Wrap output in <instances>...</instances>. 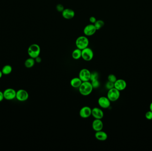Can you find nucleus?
I'll return each instance as SVG.
<instances>
[{
    "label": "nucleus",
    "instance_id": "nucleus-31",
    "mask_svg": "<svg viewBox=\"0 0 152 151\" xmlns=\"http://www.w3.org/2000/svg\"><path fill=\"white\" fill-rule=\"evenodd\" d=\"M3 75V73H2V71H1L0 70V78H1V77H2Z\"/></svg>",
    "mask_w": 152,
    "mask_h": 151
},
{
    "label": "nucleus",
    "instance_id": "nucleus-10",
    "mask_svg": "<svg viewBox=\"0 0 152 151\" xmlns=\"http://www.w3.org/2000/svg\"><path fill=\"white\" fill-rule=\"evenodd\" d=\"M97 31V30L95 28L94 25L91 24L87 25L84 27L83 32L85 36H92L94 35Z\"/></svg>",
    "mask_w": 152,
    "mask_h": 151
},
{
    "label": "nucleus",
    "instance_id": "nucleus-2",
    "mask_svg": "<svg viewBox=\"0 0 152 151\" xmlns=\"http://www.w3.org/2000/svg\"><path fill=\"white\" fill-rule=\"evenodd\" d=\"M41 53V48L39 45L33 44L30 46L28 49V54L31 58L35 59L39 56Z\"/></svg>",
    "mask_w": 152,
    "mask_h": 151
},
{
    "label": "nucleus",
    "instance_id": "nucleus-13",
    "mask_svg": "<svg viewBox=\"0 0 152 151\" xmlns=\"http://www.w3.org/2000/svg\"><path fill=\"white\" fill-rule=\"evenodd\" d=\"M127 86V83L126 81L122 79L117 80L114 82V88L119 91H123Z\"/></svg>",
    "mask_w": 152,
    "mask_h": 151
},
{
    "label": "nucleus",
    "instance_id": "nucleus-26",
    "mask_svg": "<svg viewBox=\"0 0 152 151\" xmlns=\"http://www.w3.org/2000/svg\"><path fill=\"white\" fill-rule=\"evenodd\" d=\"M56 10L59 12H62L65 10V8L63 5L59 4H57V5L56 6Z\"/></svg>",
    "mask_w": 152,
    "mask_h": 151
},
{
    "label": "nucleus",
    "instance_id": "nucleus-7",
    "mask_svg": "<svg viewBox=\"0 0 152 151\" xmlns=\"http://www.w3.org/2000/svg\"><path fill=\"white\" fill-rule=\"evenodd\" d=\"M17 91L12 88H7L3 92L4 99L7 100H12L16 98Z\"/></svg>",
    "mask_w": 152,
    "mask_h": 151
},
{
    "label": "nucleus",
    "instance_id": "nucleus-19",
    "mask_svg": "<svg viewBox=\"0 0 152 151\" xmlns=\"http://www.w3.org/2000/svg\"><path fill=\"white\" fill-rule=\"evenodd\" d=\"M35 60L33 58H30L27 59L25 62V66L26 68H30L34 66L35 63Z\"/></svg>",
    "mask_w": 152,
    "mask_h": 151
},
{
    "label": "nucleus",
    "instance_id": "nucleus-18",
    "mask_svg": "<svg viewBox=\"0 0 152 151\" xmlns=\"http://www.w3.org/2000/svg\"><path fill=\"white\" fill-rule=\"evenodd\" d=\"M72 56L74 60H79L82 58V50L77 48H76L73 51Z\"/></svg>",
    "mask_w": 152,
    "mask_h": 151
},
{
    "label": "nucleus",
    "instance_id": "nucleus-1",
    "mask_svg": "<svg viewBox=\"0 0 152 151\" xmlns=\"http://www.w3.org/2000/svg\"><path fill=\"white\" fill-rule=\"evenodd\" d=\"M78 88L79 92L81 95L85 96L90 95L93 90L91 83L89 81L83 82Z\"/></svg>",
    "mask_w": 152,
    "mask_h": 151
},
{
    "label": "nucleus",
    "instance_id": "nucleus-11",
    "mask_svg": "<svg viewBox=\"0 0 152 151\" xmlns=\"http://www.w3.org/2000/svg\"><path fill=\"white\" fill-rule=\"evenodd\" d=\"M110 100L106 97H101L98 100V103L99 106L103 109H107L110 106Z\"/></svg>",
    "mask_w": 152,
    "mask_h": 151
},
{
    "label": "nucleus",
    "instance_id": "nucleus-24",
    "mask_svg": "<svg viewBox=\"0 0 152 151\" xmlns=\"http://www.w3.org/2000/svg\"><path fill=\"white\" fill-rule=\"evenodd\" d=\"M98 74L97 72H93L91 73V81L98 80Z\"/></svg>",
    "mask_w": 152,
    "mask_h": 151
},
{
    "label": "nucleus",
    "instance_id": "nucleus-3",
    "mask_svg": "<svg viewBox=\"0 0 152 151\" xmlns=\"http://www.w3.org/2000/svg\"><path fill=\"white\" fill-rule=\"evenodd\" d=\"M75 44L77 48L82 50L88 47L89 40L86 36H80L76 40Z\"/></svg>",
    "mask_w": 152,
    "mask_h": 151
},
{
    "label": "nucleus",
    "instance_id": "nucleus-23",
    "mask_svg": "<svg viewBox=\"0 0 152 151\" xmlns=\"http://www.w3.org/2000/svg\"><path fill=\"white\" fill-rule=\"evenodd\" d=\"M108 81L114 83L117 81V78L115 75L113 74H110L108 77Z\"/></svg>",
    "mask_w": 152,
    "mask_h": 151
},
{
    "label": "nucleus",
    "instance_id": "nucleus-8",
    "mask_svg": "<svg viewBox=\"0 0 152 151\" xmlns=\"http://www.w3.org/2000/svg\"><path fill=\"white\" fill-rule=\"evenodd\" d=\"M91 73L88 69H82L79 72V78L82 82L89 81L91 80Z\"/></svg>",
    "mask_w": 152,
    "mask_h": 151
},
{
    "label": "nucleus",
    "instance_id": "nucleus-20",
    "mask_svg": "<svg viewBox=\"0 0 152 151\" xmlns=\"http://www.w3.org/2000/svg\"><path fill=\"white\" fill-rule=\"evenodd\" d=\"M12 68L11 66L10 65H6L3 67L2 68L1 71L3 75H10L12 71Z\"/></svg>",
    "mask_w": 152,
    "mask_h": 151
},
{
    "label": "nucleus",
    "instance_id": "nucleus-5",
    "mask_svg": "<svg viewBox=\"0 0 152 151\" xmlns=\"http://www.w3.org/2000/svg\"><path fill=\"white\" fill-rule=\"evenodd\" d=\"M120 96V91L114 87L108 90L107 97L110 100V102H115L119 99Z\"/></svg>",
    "mask_w": 152,
    "mask_h": 151
},
{
    "label": "nucleus",
    "instance_id": "nucleus-29",
    "mask_svg": "<svg viewBox=\"0 0 152 151\" xmlns=\"http://www.w3.org/2000/svg\"><path fill=\"white\" fill-rule=\"evenodd\" d=\"M4 97L3 92L1 91H0V102H1L4 100Z\"/></svg>",
    "mask_w": 152,
    "mask_h": 151
},
{
    "label": "nucleus",
    "instance_id": "nucleus-28",
    "mask_svg": "<svg viewBox=\"0 0 152 151\" xmlns=\"http://www.w3.org/2000/svg\"><path fill=\"white\" fill-rule=\"evenodd\" d=\"M89 21L92 24H94L97 21V19L94 16H92L89 18Z\"/></svg>",
    "mask_w": 152,
    "mask_h": 151
},
{
    "label": "nucleus",
    "instance_id": "nucleus-6",
    "mask_svg": "<svg viewBox=\"0 0 152 151\" xmlns=\"http://www.w3.org/2000/svg\"><path fill=\"white\" fill-rule=\"evenodd\" d=\"M29 93L24 89H20L17 91L16 98L18 101H26L29 98Z\"/></svg>",
    "mask_w": 152,
    "mask_h": 151
},
{
    "label": "nucleus",
    "instance_id": "nucleus-14",
    "mask_svg": "<svg viewBox=\"0 0 152 151\" xmlns=\"http://www.w3.org/2000/svg\"><path fill=\"white\" fill-rule=\"evenodd\" d=\"M93 129L96 132L102 130L103 128V123L101 119H95L93 121Z\"/></svg>",
    "mask_w": 152,
    "mask_h": 151
},
{
    "label": "nucleus",
    "instance_id": "nucleus-4",
    "mask_svg": "<svg viewBox=\"0 0 152 151\" xmlns=\"http://www.w3.org/2000/svg\"><path fill=\"white\" fill-rule=\"evenodd\" d=\"M94 53L91 48L87 47L82 50V58L86 61H90L93 59Z\"/></svg>",
    "mask_w": 152,
    "mask_h": 151
},
{
    "label": "nucleus",
    "instance_id": "nucleus-16",
    "mask_svg": "<svg viewBox=\"0 0 152 151\" xmlns=\"http://www.w3.org/2000/svg\"><path fill=\"white\" fill-rule=\"evenodd\" d=\"M95 137L96 139L100 141H105L108 138L107 134L102 130L96 132L95 134Z\"/></svg>",
    "mask_w": 152,
    "mask_h": 151
},
{
    "label": "nucleus",
    "instance_id": "nucleus-32",
    "mask_svg": "<svg viewBox=\"0 0 152 151\" xmlns=\"http://www.w3.org/2000/svg\"><path fill=\"white\" fill-rule=\"evenodd\" d=\"M149 108H150V111H151L152 112V102H151V104H150Z\"/></svg>",
    "mask_w": 152,
    "mask_h": 151
},
{
    "label": "nucleus",
    "instance_id": "nucleus-9",
    "mask_svg": "<svg viewBox=\"0 0 152 151\" xmlns=\"http://www.w3.org/2000/svg\"><path fill=\"white\" fill-rule=\"evenodd\" d=\"M79 115L83 118H87L92 115V109L87 106L83 107L79 111Z\"/></svg>",
    "mask_w": 152,
    "mask_h": 151
},
{
    "label": "nucleus",
    "instance_id": "nucleus-27",
    "mask_svg": "<svg viewBox=\"0 0 152 151\" xmlns=\"http://www.w3.org/2000/svg\"><path fill=\"white\" fill-rule=\"evenodd\" d=\"M146 117L148 120H152V112L151 111H148L146 114Z\"/></svg>",
    "mask_w": 152,
    "mask_h": 151
},
{
    "label": "nucleus",
    "instance_id": "nucleus-21",
    "mask_svg": "<svg viewBox=\"0 0 152 151\" xmlns=\"http://www.w3.org/2000/svg\"><path fill=\"white\" fill-rule=\"evenodd\" d=\"M93 25L97 30H99L105 25V22L102 20H97L96 22Z\"/></svg>",
    "mask_w": 152,
    "mask_h": 151
},
{
    "label": "nucleus",
    "instance_id": "nucleus-12",
    "mask_svg": "<svg viewBox=\"0 0 152 151\" xmlns=\"http://www.w3.org/2000/svg\"><path fill=\"white\" fill-rule=\"evenodd\" d=\"M62 16L64 19L66 20H71L75 16V13L74 10L71 9H65L61 12Z\"/></svg>",
    "mask_w": 152,
    "mask_h": 151
},
{
    "label": "nucleus",
    "instance_id": "nucleus-30",
    "mask_svg": "<svg viewBox=\"0 0 152 151\" xmlns=\"http://www.w3.org/2000/svg\"><path fill=\"white\" fill-rule=\"evenodd\" d=\"M35 60L36 62H37V63H40L41 62V59L39 56L35 59Z\"/></svg>",
    "mask_w": 152,
    "mask_h": 151
},
{
    "label": "nucleus",
    "instance_id": "nucleus-22",
    "mask_svg": "<svg viewBox=\"0 0 152 151\" xmlns=\"http://www.w3.org/2000/svg\"><path fill=\"white\" fill-rule=\"evenodd\" d=\"M92 86L93 89H97V88H98L99 87V86L100 85V82L98 80H94L91 81Z\"/></svg>",
    "mask_w": 152,
    "mask_h": 151
},
{
    "label": "nucleus",
    "instance_id": "nucleus-17",
    "mask_svg": "<svg viewBox=\"0 0 152 151\" xmlns=\"http://www.w3.org/2000/svg\"><path fill=\"white\" fill-rule=\"evenodd\" d=\"M83 82L79 77L73 78L70 81V85L73 88H79Z\"/></svg>",
    "mask_w": 152,
    "mask_h": 151
},
{
    "label": "nucleus",
    "instance_id": "nucleus-15",
    "mask_svg": "<svg viewBox=\"0 0 152 151\" xmlns=\"http://www.w3.org/2000/svg\"><path fill=\"white\" fill-rule=\"evenodd\" d=\"M92 115L95 119H102L104 117V113L99 108H93L92 109Z\"/></svg>",
    "mask_w": 152,
    "mask_h": 151
},
{
    "label": "nucleus",
    "instance_id": "nucleus-25",
    "mask_svg": "<svg viewBox=\"0 0 152 151\" xmlns=\"http://www.w3.org/2000/svg\"><path fill=\"white\" fill-rule=\"evenodd\" d=\"M106 87L108 90L112 89L114 87V83L111 82H107L106 84Z\"/></svg>",
    "mask_w": 152,
    "mask_h": 151
}]
</instances>
